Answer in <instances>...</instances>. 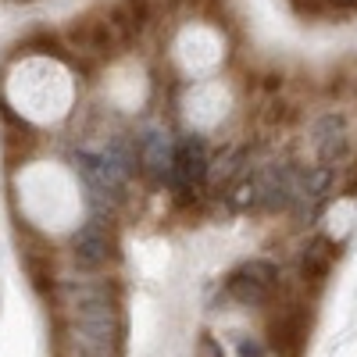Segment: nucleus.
I'll list each match as a JSON object with an SVG mask.
<instances>
[{"mask_svg":"<svg viewBox=\"0 0 357 357\" xmlns=\"http://www.w3.org/2000/svg\"><path fill=\"white\" fill-rule=\"evenodd\" d=\"M314 146H318V158H321V165H325V168L343 165V161L350 158V136H347V132L329 136V139H321V143H314Z\"/></svg>","mask_w":357,"mask_h":357,"instance_id":"1a4fd4ad","label":"nucleus"},{"mask_svg":"<svg viewBox=\"0 0 357 357\" xmlns=\"http://www.w3.org/2000/svg\"><path fill=\"white\" fill-rule=\"evenodd\" d=\"M336 186V168H325V165H311L304 172H296V197H307V200H325Z\"/></svg>","mask_w":357,"mask_h":357,"instance_id":"39448f33","label":"nucleus"},{"mask_svg":"<svg viewBox=\"0 0 357 357\" xmlns=\"http://www.w3.org/2000/svg\"><path fill=\"white\" fill-rule=\"evenodd\" d=\"M225 296H232L236 304H243V307H264V304H272V289H264L257 286L254 279L240 275V272H229L225 275Z\"/></svg>","mask_w":357,"mask_h":357,"instance_id":"423d86ee","label":"nucleus"},{"mask_svg":"<svg viewBox=\"0 0 357 357\" xmlns=\"http://www.w3.org/2000/svg\"><path fill=\"white\" fill-rule=\"evenodd\" d=\"M114 250V240H111V232H107V222L104 215H93V218H86L79 225V232L72 236V254H75V264L82 268V272H97V268L107 264Z\"/></svg>","mask_w":357,"mask_h":357,"instance_id":"7ed1b4c3","label":"nucleus"},{"mask_svg":"<svg viewBox=\"0 0 357 357\" xmlns=\"http://www.w3.org/2000/svg\"><path fill=\"white\" fill-rule=\"evenodd\" d=\"M336 257H340V243H333L329 236H314V240L301 250V275H304V282L321 286L325 279H329Z\"/></svg>","mask_w":357,"mask_h":357,"instance_id":"20e7f679","label":"nucleus"},{"mask_svg":"<svg viewBox=\"0 0 357 357\" xmlns=\"http://www.w3.org/2000/svg\"><path fill=\"white\" fill-rule=\"evenodd\" d=\"M197 354H200V357H225L222 343H218L211 333H204V336H200V343H197Z\"/></svg>","mask_w":357,"mask_h":357,"instance_id":"9b49d317","label":"nucleus"},{"mask_svg":"<svg viewBox=\"0 0 357 357\" xmlns=\"http://www.w3.org/2000/svg\"><path fill=\"white\" fill-rule=\"evenodd\" d=\"M240 275H247V279H254L257 286H264V289H279V279H282V272H279V264L275 261H268V257H250V261H243L240 268H236Z\"/></svg>","mask_w":357,"mask_h":357,"instance_id":"0eeeda50","label":"nucleus"},{"mask_svg":"<svg viewBox=\"0 0 357 357\" xmlns=\"http://www.w3.org/2000/svg\"><path fill=\"white\" fill-rule=\"evenodd\" d=\"M236 354L240 357H268V343L257 336H240L236 340Z\"/></svg>","mask_w":357,"mask_h":357,"instance_id":"9d476101","label":"nucleus"},{"mask_svg":"<svg viewBox=\"0 0 357 357\" xmlns=\"http://www.w3.org/2000/svg\"><path fill=\"white\" fill-rule=\"evenodd\" d=\"M264 89H268V93L282 89V72H268V75H264Z\"/></svg>","mask_w":357,"mask_h":357,"instance_id":"f8f14e48","label":"nucleus"},{"mask_svg":"<svg viewBox=\"0 0 357 357\" xmlns=\"http://www.w3.org/2000/svg\"><path fill=\"white\" fill-rule=\"evenodd\" d=\"M18 54H54V57H61V61H72V57L65 54V47H61V40H57L54 33H47V29H40V33H33V36H25L15 47L11 57H18Z\"/></svg>","mask_w":357,"mask_h":357,"instance_id":"6e6552de","label":"nucleus"},{"mask_svg":"<svg viewBox=\"0 0 357 357\" xmlns=\"http://www.w3.org/2000/svg\"><path fill=\"white\" fill-rule=\"evenodd\" d=\"M207 175H211V154H207L204 136H183V139H175L168 186L200 190V186L207 183Z\"/></svg>","mask_w":357,"mask_h":357,"instance_id":"f03ea898","label":"nucleus"},{"mask_svg":"<svg viewBox=\"0 0 357 357\" xmlns=\"http://www.w3.org/2000/svg\"><path fill=\"white\" fill-rule=\"evenodd\" d=\"M311 333V314L304 304H289L279 311V318L268 321V350L275 357H304Z\"/></svg>","mask_w":357,"mask_h":357,"instance_id":"f257e3e1","label":"nucleus"}]
</instances>
